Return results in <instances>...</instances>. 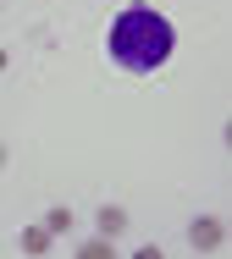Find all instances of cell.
Here are the masks:
<instances>
[{"mask_svg": "<svg viewBox=\"0 0 232 259\" xmlns=\"http://www.w3.org/2000/svg\"><path fill=\"white\" fill-rule=\"evenodd\" d=\"M17 254H22V259H50V254H56V237H50L39 221H28V226L17 232Z\"/></svg>", "mask_w": 232, "mask_h": 259, "instance_id": "obj_3", "label": "cell"}, {"mask_svg": "<svg viewBox=\"0 0 232 259\" xmlns=\"http://www.w3.org/2000/svg\"><path fill=\"white\" fill-rule=\"evenodd\" d=\"M105 50H111V66H122L127 77H155L177 55V22L144 0H127L105 33Z\"/></svg>", "mask_w": 232, "mask_h": 259, "instance_id": "obj_1", "label": "cell"}, {"mask_svg": "<svg viewBox=\"0 0 232 259\" xmlns=\"http://www.w3.org/2000/svg\"><path fill=\"white\" fill-rule=\"evenodd\" d=\"M72 259H122V254H116V243H105V237H83L72 248Z\"/></svg>", "mask_w": 232, "mask_h": 259, "instance_id": "obj_6", "label": "cell"}, {"mask_svg": "<svg viewBox=\"0 0 232 259\" xmlns=\"http://www.w3.org/2000/svg\"><path fill=\"white\" fill-rule=\"evenodd\" d=\"M127 226H133V215H127L122 204H100L94 209V237L116 243V237H127Z\"/></svg>", "mask_w": 232, "mask_h": 259, "instance_id": "obj_4", "label": "cell"}, {"mask_svg": "<svg viewBox=\"0 0 232 259\" xmlns=\"http://www.w3.org/2000/svg\"><path fill=\"white\" fill-rule=\"evenodd\" d=\"M6 165H11V149H6V138H0V171H6Z\"/></svg>", "mask_w": 232, "mask_h": 259, "instance_id": "obj_8", "label": "cell"}, {"mask_svg": "<svg viewBox=\"0 0 232 259\" xmlns=\"http://www.w3.org/2000/svg\"><path fill=\"white\" fill-rule=\"evenodd\" d=\"M39 226H45V232H50V237H72V232H78V209H66V204H50L45 209V215H39Z\"/></svg>", "mask_w": 232, "mask_h": 259, "instance_id": "obj_5", "label": "cell"}, {"mask_svg": "<svg viewBox=\"0 0 232 259\" xmlns=\"http://www.w3.org/2000/svg\"><path fill=\"white\" fill-rule=\"evenodd\" d=\"M127 259H166V248H161V243H138Z\"/></svg>", "mask_w": 232, "mask_h": 259, "instance_id": "obj_7", "label": "cell"}, {"mask_svg": "<svg viewBox=\"0 0 232 259\" xmlns=\"http://www.w3.org/2000/svg\"><path fill=\"white\" fill-rule=\"evenodd\" d=\"M122 6H127V0H122Z\"/></svg>", "mask_w": 232, "mask_h": 259, "instance_id": "obj_10", "label": "cell"}, {"mask_svg": "<svg viewBox=\"0 0 232 259\" xmlns=\"http://www.w3.org/2000/svg\"><path fill=\"white\" fill-rule=\"evenodd\" d=\"M182 243H188V254L210 259L227 248V215H216V209H205V215H188V226H182Z\"/></svg>", "mask_w": 232, "mask_h": 259, "instance_id": "obj_2", "label": "cell"}, {"mask_svg": "<svg viewBox=\"0 0 232 259\" xmlns=\"http://www.w3.org/2000/svg\"><path fill=\"white\" fill-rule=\"evenodd\" d=\"M6 66H11V50H6V45H0V72H6Z\"/></svg>", "mask_w": 232, "mask_h": 259, "instance_id": "obj_9", "label": "cell"}]
</instances>
